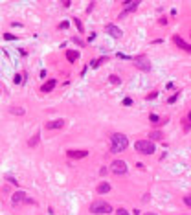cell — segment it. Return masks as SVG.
<instances>
[{
  "instance_id": "cell-16",
  "label": "cell",
  "mask_w": 191,
  "mask_h": 215,
  "mask_svg": "<svg viewBox=\"0 0 191 215\" xmlns=\"http://www.w3.org/2000/svg\"><path fill=\"white\" fill-rule=\"evenodd\" d=\"M9 112H11V114H17V116H22V114H24V109H20V107H11Z\"/></svg>"
},
{
  "instance_id": "cell-10",
  "label": "cell",
  "mask_w": 191,
  "mask_h": 215,
  "mask_svg": "<svg viewBox=\"0 0 191 215\" xmlns=\"http://www.w3.org/2000/svg\"><path fill=\"white\" fill-rule=\"evenodd\" d=\"M105 31H107L110 37H116V39H121V35H123L121 29H120L118 26H114V24H107V26H105Z\"/></svg>"
},
{
  "instance_id": "cell-5",
  "label": "cell",
  "mask_w": 191,
  "mask_h": 215,
  "mask_svg": "<svg viewBox=\"0 0 191 215\" xmlns=\"http://www.w3.org/2000/svg\"><path fill=\"white\" fill-rule=\"evenodd\" d=\"M20 202L35 204V201H33V199H29L24 191H17V193H13V197H11V204H13V206H17V204H20Z\"/></svg>"
},
{
  "instance_id": "cell-22",
  "label": "cell",
  "mask_w": 191,
  "mask_h": 215,
  "mask_svg": "<svg viewBox=\"0 0 191 215\" xmlns=\"http://www.w3.org/2000/svg\"><path fill=\"white\" fill-rule=\"evenodd\" d=\"M184 204L191 208V195H186V197H184Z\"/></svg>"
},
{
  "instance_id": "cell-7",
  "label": "cell",
  "mask_w": 191,
  "mask_h": 215,
  "mask_svg": "<svg viewBox=\"0 0 191 215\" xmlns=\"http://www.w3.org/2000/svg\"><path fill=\"white\" fill-rule=\"evenodd\" d=\"M173 42H175V46H178L180 50L189 52V53H191V44H189V42H186V40H184L180 35H175V37H173Z\"/></svg>"
},
{
  "instance_id": "cell-25",
  "label": "cell",
  "mask_w": 191,
  "mask_h": 215,
  "mask_svg": "<svg viewBox=\"0 0 191 215\" xmlns=\"http://www.w3.org/2000/svg\"><path fill=\"white\" fill-rule=\"evenodd\" d=\"M175 99H177V94H175V96H171V98H169L167 101H169V103H175Z\"/></svg>"
},
{
  "instance_id": "cell-19",
  "label": "cell",
  "mask_w": 191,
  "mask_h": 215,
  "mask_svg": "<svg viewBox=\"0 0 191 215\" xmlns=\"http://www.w3.org/2000/svg\"><path fill=\"white\" fill-rule=\"evenodd\" d=\"M149 120H151V123H160V118H158L156 114H151V116H149Z\"/></svg>"
},
{
  "instance_id": "cell-1",
  "label": "cell",
  "mask_w": 191,
  "mask_h": 215,
  "mask_svg": "<svg viewBox=\"0 0 191 215\" xmlns=\"http://www.w3.org/2000/svg\"><path fill=\"white\" fill-rule=\"evenodd\" d=\"M127 145H129V138L123 132H114L110 136V151L112 153H121L127 149Z\"/></svg>"
},
{
  "instance_id": "cell-14",
  "label": "cell",
  "mask_w": 191,
  "mask_h": 215,
  "mask_svg": "<svg viewBox=\"0 0 191 215\" xmlns=\"http://www.w3.org/2000/svg\"><path fill=\"white\" fill-rule=\"evenodd\" d=\"M39 140H40V132H35V134L28 140V147H35V145L39 144Z\"/></svg>"
},
{
  "instance_id": "cell-17",
  "label": "cell",
  "mask_w": 191,
  "mask_h": 215,
  "mask_svg": "<svg viewBox=\"0 0 191 215\" xmlns=\"http://www.w3.org/2000/svg\"><path fill=\"white\" fill-rule=\"evenodd\" d=\"M151 140H162V132L153 131V132H151Z\"/></svg>"
},
{
  "instance_id": "cell-9",
  "label": "cell",
  "mask_w": 191,
  "mask_h": 215,
  "mask_svg": "<svg viewBox=\"0 0 191 215\" xmlns=\"http://www.w3.org/2000/svg\"><path fill=\"white\" fill-rule=\"evenodd\" d=\"M138 4H140L138 0H132V2H123V7H125V9H123V13L120 15V18H125V15H127V13H131V11H134V9L138 7Z\"/></svg>"
},
{
  "instance_id": "cell-21",
  "label": "cell",
  "mask_w": 191,
  "mask_h": 215,
  "mask_svg": "<svg viewBox=\"0 0 191 215\" xmlns=\"http://www.w3.org/2000/svg\"><path fill=\"white\" fill-rule=\"evenodd\" d=\"M74 22H75V26H77V29H79V31L83 33V24H81V20H79V18H74Z\"/></svg>"
},
{
  "instance_id": "cell-20",
  "label": "cell",
  "mask_w": 191,
  "mask_h": 215,
  "mask_svg": "<svg viewBox=\"0 0 191 215\" xmlns=\"http://www.w3.org/2000/svg\"><path fill=\"white\" fill-rule=\"evenodd\" d=\"M116 215H131V213H129L125 208H118V210H116Z\"/></svg>"
},
{
  "instance_id": "cell-2",
  "label": "cell",
  "mask_w": 191,
  "mask_h": 215,
  "mask_svg": "<svg viewBox=\"0 0 191 215\" xmlns=\"http://www.w3.org/2000/svg\"><path fill=\"white\" fill-rule=\"evenodd\" d=\"M134 149H136L140 155H153V153L156 151V147H155V144H153L151 140H138V142L134 144Z\"/></svg>"
},
{
  "instance_id": "cell-11",
  "label": "cell",
  "mask_w": 191,
  "mask_h": 215,
  "mask_svg": "<svg viewBox=\"0 0 191 215\" xmlns=\"http://www.w3.org/2000/svg\"><path fill=\"white\" fill-rule=\"evenodd\" d=\"M55 85H57V79H50V81H46V83L40 86V92H42V94H48V92H52V90L55 88Z\"/></svg>"
},
{
  "instance_id": "cell-24",
  "label": "cell",
  "mask_w": 191,
  "mask_h": 215,
  "mask_svg": "<svg viewBox=\"0 0 191 215\" xmlns=\"http://www.w3.org/2000/svg\"><path fill=\"white\" fill-rule=\"evenodd\" d=\"M4 39H7V40H11V39H15V37H13L11 33H6V35H4Z\"/></svg>"
},
{
  "instance_id": "cell-3",
  "label": "cell",
  "mask_w": 191,
  "mask_h": 215,
  "mask_svg": "<svg viewBox=\"0 0 191 215\" xmlns=\"http://www.w3.org/2000/svg\"><path fill=\"white\" fill-rule=\"evenodd\" d=\"M112 212V206L109 204V202H105V201H94L92 204H90V213H96V215H99V213H110Z\"/></svg>"
},
{
  "instance_id": "cell-23",
  "label": "cell",
  "mask_w": 191,
  "mask_h": 215,
  "mask_svg": "<svg viewBox=\"0 0 191 215\" xmlns=\"http://www.w3.org/2000/svg\"><path fill=\"white\" fill-rule=\"evenodd\" d=\"M123 105H132V99H131V98H125V99H123Z\"/></svg>"
},
{
  "instance_id": "cell-27",
  "label": "cell",
  "mask_w": 191,
  "mask_h": 215,
  "mask_svg": "<svg viewBox=\"0 0 191 215\" xmlns=\"http://www.w3.org/2000/svg\"><path fill=\"white\" fill-rule=\"evenodd\" d=\"M145 215H156V213H145Z\"/></svg>"
},
{
  "instance_id": "cell-4",
  "label": "cell",
  "mask_w": 191,
  "mask_h": 215,
  "mask_svg": "<svg viewBox=\"0 0 191 215\" xmlns=\"http://www.w3.org/2000/svg\"><path fill=\"white\" fill-rule=\"evenodd\" d=\"M132 64H134L138 70H142V72H149V70H151V61H149V57H145V55H136V57H132Z\"/></svg>"
},
{
  "instance_id": "cell-12",
  "label": "cell",
  "mask_w": 191,
  "mask_h": 215,
  "mask_svg": "<svg viewBox=\"0 0 191 215\" xmlns=\"http://www.w3.org/2000/svg\"><path fill=\"white\" fill-rule=\"evenodd\" d=\"M61 127H64V120H53V121H48L46 123V129H50V131L61 129Z\"/></svg>"
},
{
  "instance_id": "cell-18",
  "label": "cell",
  "mask_w": 191,
  "mask_h": 215,
  "mask_svg": "<svg viewBox=\"0 0 191 215\" xmlns=\"http://www.w3.org/2000/svg\"><path fill=\"white\" fill-rule=\"evenodd\" d=\"M110 83H112V85H120V83H121V79H120L118 75H110Z\"/></svg>"
},
{
  "instance_id": "cell-8",
  "label": "cell",
  "mask_w": 191,
  "mask_h": 215,
  "mask_svg": "<svg viewBox=\"0 0 191 215\" xmlns=\"http://www.w3.org/2000/svg\"><path fill=\"white\" fill-rule=\"evenodd\" d=\"M68 158H72V160H81V158H85V156H88V151H85V149H70L68 153Z\"/></svg>"
},
{
  "instance_id": "cell-15",
  "label": "cell",
  "mask_w": 191,
  "mask_h": 215,
  "mask_svg": "<svg viewBox=\"0 0 191 215\" xmlns=\"http://www.w3.org/2000/svg\"><path fill=\"white\" fill-rule=\"evenodd\" d=\"M66 59L72 63V61H77L79 59V52H75V50H68L66 52Z\"/></svg>"
},
{
  "instance_id": "cell-26",
  "label": "cell",
  "mask_w": 191,
  "mask_h": 215,
  "mask_svg": "<svg viewBox=\"0 0 191 215\" xmlns=\"http://www.w3.org/2000/svg\"><path fill=\"white\" fill-rule=\"evenodd\" d=\"M188 120H189V121H191V112H189V116H188Z\"/></svg>"
},
{
  "instance_id": "cell-6",
  "label": "cell",
  "mask_w": 191,
  "mask_h": 215,
  "mask_svg": "<svg viewBox=\"0 0 191 215\" xmlns=\"http://www.w3.org/2000/svg\"><path fill=\"white\" fill-rule=\"evenodd\" d=\"M110 171H112L114 175H125V173H127V164H125L123 160H114V162L110 164Z\"/></svg>"
},
{
  "instance_id": "cell-13",
  "label": "cell",
  "mask_w": 191,
  "mask_h": 215,
  "mask_svg": "<svg viewBox=\"0 0 191 215\" xmlns=\"http://www.w3.org/2000/svg\"><path fill=\"white\" fill-rule=\"evenodd\" d=\"M110 191V184L109 182H101L99 186H97V193L99 195H105V193H109Z\"/></svg>"
}]
</instances>
